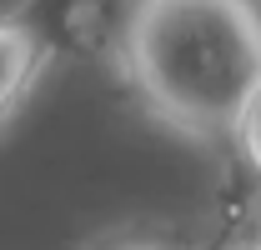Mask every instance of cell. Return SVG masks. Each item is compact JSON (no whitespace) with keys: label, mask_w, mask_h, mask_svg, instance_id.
Segmentation results:
<instances>
[{"label":"cell","mask_w":261,"mask_h":250,"mask_svg":"<svg viewBox=\"0 0 261 250\" xmlns=\"http://www.w3.org/2000/svg\"><path fill=\"white\" fill-rule=\"evenodd\" d=\"M116 65L161 125L226 140L261 85V0H130Z\"/></svg>","instance_id":"1"},{"label":"cell","mask_w":261,"mask_h":250,"mask_svg":"<svg viewBox=\"0 0 261 250\" xmlns=\"http://www.w3.org/2000/svg\"><path fill=\"white\" fill-rule=\"evenodd\" d=\"M15 15L45 60H116L130 0H25Z\"/></svg>","instance_id":"2"},{"label":"cell","mask_w":261,"mask_h":250,"mask_svg":"<svg viewBox=\"0 0 261 250\" xmlns=\"http://www.w3.org/2000/svg\"><path fill=\"white\" fill-rule=\"evenodd\" d=\"M50 60L35 45V35L20 25V15H0V125L20 110V100L31 95L35 75Z\"/></svg>","instance_id":"3"},{"label":"cell","mask_w":261,"mask_h":250,"mask_svg":"<svg viewBox=\"0 0 261 250\" xmlns=\"http://www.w3.org/2000/svg\"><path fill=\"white\" fill-rule=\"evenodd\" d=\"M81 250H191V245L161 225H111V230L91 235Z\"/></svg>","instance_id":"4"},{"label":"cell","mask_w":261,"mask_h":250,"mask_svg":"<svg viewBox=\"0 0 261 250\" xmlns=\"http://www.w3.org/2000/svg\"><path fill=\"white\" fill-rule=\"evenodd\" d=\"M231 150L241 155V165H246V175L261 185V85L251 90V100L241 105V115H236V125H231Z\"/></svg>","instance_id":"5"},{"label":"cell","mask_w":261,"mask_h":250,"mask_svg":"<svg viewBox=\"0 0 261 250\" xmlns=\"http://www.w3.org/2000/svg\"><path fill=\"white\" fill-rule=\"evenodd\" d=\"M241 250H261V230H256V235H251V240H246Z\"/></svg>","instance_id":"6"}]
</instances>
